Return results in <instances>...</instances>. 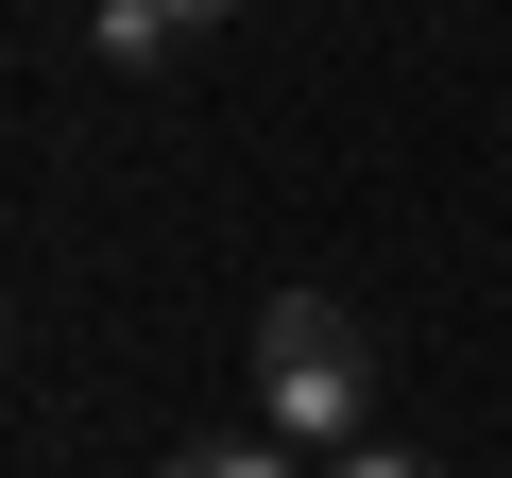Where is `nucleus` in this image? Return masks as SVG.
<instances>
[{
  "label": "nucleus",
  "instance_id": "obj_1",
  "mask_svg": "<svg viewBox=\"0 0 512 478\" xmlns=\"http://www.w3.org/2000/svg\"><path fill=\"white\" fill-rule=\"evenodd\" d=\"M256 410H274V444H376V325L342 291H274L256 308Z\"/></svg>",
  "mask_w": 512,
  "mask_h": 478
},
{
  "label": "nucleus",
  "instance_id": "obj_2",
  "mask_svg": "<svg viewBox=\"0 0 512 478\" xmlns=\"http://www.w3.org/2000/svg\"><path fill=\"white\" fill-rule=\"evenodd\" d=\"M86 52H103V69H171L188 18H171V0H86Z\"/></svg>",
  "mask_w": 512,
  "mask_h": 478
},
{
  "label": "nucleus",
  "instance_id": "obj_3",
  "mask_svg": "<svg viewBox=\"0 0 512 478\" xmlns=\"http://www.w3.org/2000/svg\"><path fill=\"white\" fill-rule=\"evenodd\" d=\"M154 478H308L291 444H188V461H154Z\"/></svg>",
  "mask_w": 512,
  "mask_h": 478
},
{
  "label": "nucleus",
  "instance_id": "obj_4",
  "mask_svg": "<svg viewBox=\"0 0 512 478\" xmlns=\"http://www.w3.org/2000/svg\"><path fill=\"white\" fill-rule=\"evenodd\" d=\"M325 478H444V461H410V444H342Z\"/></svg>",
  "mask_w": 512,
  "mask_h": 478
},
{
  "label": "nucleus",
  "instance_id": "obj_5",
  "mask_svg": "<svg viewBox=\"0 0 512 478\" xmlns=\"http://www.w3.org/2000/svg\"><path fill=\"white\" fill-rule=\"evenodd\" d=\"M171 18H188V35H222V18H239V0H171Z\"/></svg>",
  "mask_w": 512,
  "mask_h": 478
}]
</instances>
